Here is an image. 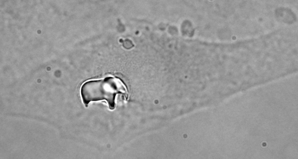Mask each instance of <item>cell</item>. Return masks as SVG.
Returning a JSON list of instances; mask_svg holds the SVG:
<instances>
[{
    "instance_id": "1",
    "label": "cell",
    "mask_w": 298,
    "mask_h": 159,
    "mask_svg": "<svg viewBox=\"0 0 298 159\" xmlns=\"http://www.w3.org/2000/svg\"><path fill=\"white\" fill-rule=\"evenodd\" d=\"M80 93L83 103L86 106L91 101L105 100L109 108L113 109L117 94L125 95L127 90L121 80L109 77L85 82L81 87Z\"/></svg>"
}]
</instances>
